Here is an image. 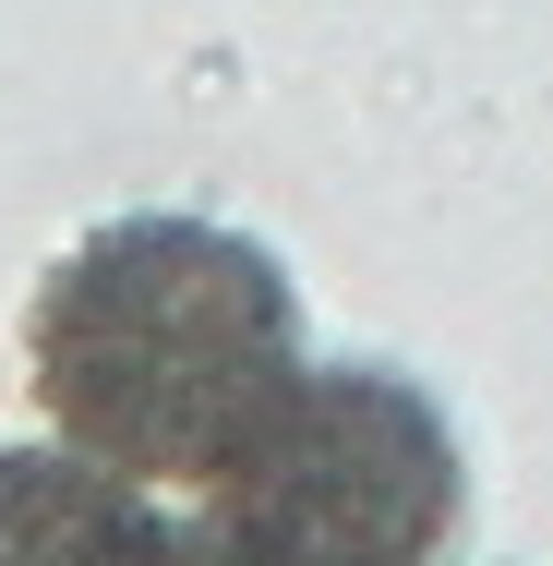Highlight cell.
<instances>
[{
  "mask_svg": "<svg viewBox=\"0 0 553 566\" xmlns=\"http://www.w3.org/2000/svg\"><path fill=\"white\" fill-rule=\"evenodd\" d=\"M24 361L61 447L169 494L205 482L301 374V290L253 229L109 218L49 265Z\"/></svg>",
  "mask_w": 553,
  "mask_h": 566,
  "instance_id": "cell-1",
  "label": "cell"
},
{
  "mask_svg": "<svg viewBox=\"0 0 553 566\" xmlns=\"http://www.w3.org/2000/svg\"><path fill=\"white\" fill-rule=\"evenodd\" d=\"M469 518L457 422L385 361H301L193 482L205 566H445Z\"/></svg>",
  "mask_w": 553,
  "mask_h": 566,
  "instance_id": "cell-2",
  "label": "cell"
},
{
  "mask_svg": "<svg viewBox=\"0 0 553 566\" xmlns=\"http://www.w3.org/2000/svg\"><path fill=\"white\" fill-rule=\"evenodd\" d=\"M0 566H205V531L85 447H0Z\"/></svg>",
  "mask_w": 553,
  "mask_h": 566,
  "instance_id": "cell-3",
  "label": "cell"
}]
</instances>
